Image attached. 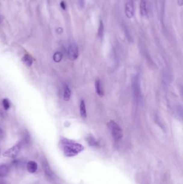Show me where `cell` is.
Segmentation results:
<instances>
[{"label": "cell", "mask_w": 183, "mask_h": 184, "mask_svg": "<svg viewBox=\"0 0 183 184\" xmlns=\"http://www.w3.org/2000/svg\"><path fill=\"white\" fill-rule=\"evenodd\" d=\"M0 184H7L5 183V182L2 181V180H0Z\"/></svg>", "instance_id": "7402d4cb"}, {"label": "cell", "mask_w": 183, "mask_h": 184, "mask_svg": "<svg viewBox=\"0 0 183 184\" xmlns=\"http://www.w3.org/2000/svg\"><path fill=\"white\" fill-rule=\"evenodd\" d=\"M132 88L135 100L137 101H139L140 100H141L142 94H141L140 78L139 75H136L133 79Z\"/></svg>", "instance_id": "3957f363"}, {"label": "cell", "mask_w": 183, "mask_h": 184, "mask_svg": "<svg viewBox=\"0 0 183 184\" xmlns=\"http://www.w3.org/2000/svg\"><path fill=\"white\" fill-rule=\"evenodd\" d=\"M3 21V17L2 15H0V24Z\"/></svg>", "instance_id": "44dd1931"}, {"label": "cell", "mask_w": 183, "mask_h": 184, "mask_svg": "<svg viewBox=\"0 0 183 184\" xmlns=\"http://www.w3.org/2000/svg\"><path fill=\"white\" fill-rule=\"evenodd\" d=\"M108 127L111 131L112 136L116 141H119L123 137V132L119 125L113 121L108 123Z\"/></svg>", "instance_id": "7a4b0ae2"}, {"label": "cell", "mask_w": 183, "mask_h": 184, "mask_svg": "<svg viewBox=\"0 0 183 184\" xmlns=\"http://www.w3.org/2000/svg\"><path fill=\"white\" fill-rule=\"evenodd\" d=\"M140 11L141 16L143 17H145L147 15L148 10L146 0H141L140 4Z\"/></svg>", "instance_id": "52a82bcc"}, {"label": "cell", "mask_w": 183, "mask_h": 184, "mask_svg": "<svg viewBox=\"0 0 183 184\" xmlns=\"http://www.w3.org/2000/svg\"><path fill=\"white\" fill-rule=\"evenodd\" d=\"M60 5H61V7L62 8V9H64V10L66 9V3L64 2V1H62L60 3Z\"/></svg>", "instance_id": "d6986e66"}, {"label": "cell", "mask_w": 183, "mask_h": 184, "mask_svg": "<svg viewBox=\"0 0 183 184\" xmlns=\"http://www.w3.org/2000/svg\"><path fill=\"white\" fill-rule=\"evenodd\" d=\"M104 33V24L102 22V21H100L99 23V27L98 28V36L100 38L102 37Z\"/></svg>", "instance_id": "9a60e30c"}, {"label": "cell", "mask_w": 183, "mask_h": 184, "mask_svg": "<svg viewBox=\"0 0 183 184\" xmlns=\"http://www.w3.org/2000/svg\"><path fill=\"white\" fill-rule=\"evenodd\" d=\"M22 62L26 66L30 67L33 63V60L31 57L28 55H25L22 58Z\"/></svg>", "instance_id": "4fadbf2b"}, {"label": "cell", "mask_w": 183, "mask_h": 184, "mask_svg": "<svg viewBox=\"0 0 183 184\" xmlns=\"http://www.w3.org/2000/svg\"><path fill=\"white\" fill-rule=\"evenodd\" d=\"M2 103L3 106V107H4L5 110H8L9 109L10 104V102H9V101L7 99L3 100Z\"/></svg>", "instance_id": "e0dca14e"}, {"label": "cell", "mask_w": 183, "mask_h": 184, "mask_svg": "<svg viewBox=\"0 0 183 184\" xmlns=\"http://www.w3.org/2000/svg\"><path fill=\"white\" fill-rule=\"evenodd\" d=\"M62 57H63V55L62 53L57 52L53 56V60L55 62H59L62 60Z\"/></svg>", "instance_id": "5bb4252c"}, {"label": "cell", "mask_w": 183, "mask_h": 184, "mask_svg": "<svg viewBox=\"0 0 183 184\" xmlns=\"http://www.w3.org/2000/svg\"><path fill=\"white\" fill-rule=\"evenodd\" d=\"M9 167L7 165L2 164L0 166V177H4L9 172Z\"/></svg>", "instance_id": "7c38bea8"}, {"label": "cell", "mask_w": 183, "mask_h": 184, "mask_svg": "<svg viewBox=\"0 0 183 184\" xmlns=\"http://www.w3.org/2000/svg\"><path fill=\"white\" fill-rule=\"evenodd\" d=\"M22 144L21 143H19L16 145L15 146L12 147L9 149L8 150L6 151L3 154V156L4 157H8L11 158H14L17 156L19 154L20 149H21Z\"/></svg>", "instance_id": "277c9868"}, {"label": "cell", "mask_w": 183, "mask_h": 184, "mask_svg": "<svg viewBox=\"0 0 183 184\" xmlns=\"http://www.w3.org/2000/svg\"><path fill=\"white\" fill-rule=\"evenodd\" d=\"M88 141L89 143V144L91 145L92 146H97L98 145V143L96 139H95L93 137H88Z\"/></svg>", "instance_id": "2e32d148"}, {"label": "cell", "mask_w": 183, "mask_h": 184, "mask_svg": "<svg viewBox=\"0 0 183 184\" xmlns=\"http://www.w3.org/2000/svg\"><path fill=\"white\" fill-rule=\"evenodd\" d=\"M125 14L127 18L131 19L134 15V5L133 0H126L125 7Z\"/></svg>", "instance_id": "5b68a950"}, {"label": "cell", "mask_w": 183, "mask_h": 184, "mask_svg": "<svg viewBox=\"0 0 183 184\" xmlns=\"http://www.w3.org/2000/svg\"><path fill=\"white\" fill-rule=\"evenodd\" d=\"M177 114L179 115V117H180L181 119H183V112H182V108L181 107H178L177 109Z\"/></svg>", "instance_id": "ac0fdd59"}, {"label": "cell", "mask_w": 183, "mask_h": 184, "mask_svg": "<svg viewBox=\"0 0 183 184\" xmlns=\"http://www.w3.org/2000/svg\"><path fill=\"white\" fill-rule=\"evenodd\" d=\"M95 89L97 94L100 97H103L104 95V92L102 90L101 87V82L100 80L97 79L95 81Z\"/></svg>", "instance_id": "9c48e42d"}, {"label": "cell", "mask_w": 183, "mask_h": 184, "mask_svg": "<svg viewBox=\"0 0 183 184\" xmlns=\"http://www.w3.org/2000/svg\"><path fill=\"white\" fill-rule=\"evenodd\" d=\"M38 168L37 164L36 162L30 161L27 164V169L28 171L31 173H35L37 171Z\"/></svg>", "instance_id": "ba28073f"}, {"label": "cell", "mask_w": 183, "mask_h": 184, "mask_svg": "<svg viewBox=\"0 0 183 184\" xmlns=\"http://www.w3.org/2000/svg\"><path fill=\"white\" fill-rule=\"evenodd\" d=\"M71 97V91L70 90L68 86L64 85V99L66 101H68L70 100Z\"/></svg>", "instance_id": "8fae6325"}, {"label": "cell", "mask_w": 183, "mask_h": 184, "mask_svg": "<svg viewBox=\"0 0 183 184\" xmlns=\"http://www.w3.org/2000/svg\"><path fill=\"white\" fill-rule=\"evenodd\" d=\"M79 49L75 44H71L68 49V56L70 59L75 60L79 57Z\"/></svg>", "instance_id": "8992f818"}, {"label": "cell", "mask_w": 183, "mask_h": 184, "mask_svg": "<svg viewBox=\"0 0 183 184\" xmlns=\"http://www.w3.org/2000/svg\"><path fill=\"white\" fill-rule=\"evenodd\" d=\"M178 6L181 7L183 5V0H177Z\"/></svg>", "instance_id": "ffe728a7"}, {"label": "cell", "mask_w": 183, "mask_h": 184, "mask_svg": "<svg viewBox=\"0 0 183 184\" xmlns=\"http://www.w3.org/2000/svg\"><path fill=\"white\" fill-rule=\"evenodd\" d=\"M60 145L65 156L67 157L76 156L84 149V148L82 145L64 138L61 139Z\"/></svg>", "instance_id": "6da1fadb"}, {"label": "cell", "mask_w": 183, "mask_h": 184, "mask_svg": "<svg viewBox=\"0 0 183 184\" xmlns=\"http://www.w3.org/2000/svg\"><path fill=\"white\" fill-rule=\"evenodd\" d=\"M79 111H80V114L83 118L84 119L87 117V110L85 107V103L83 100H82L80 103Z\"/></svg>", "instance_id": "30bf717a"}]
</instances>
